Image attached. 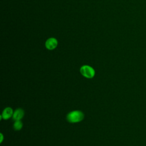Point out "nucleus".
<instances>
[{
  "label": "nucleus",
  "instance_id": "3",
  "mask_svg": "<svg viewBox=\"0 0 146 146\" xmlns=\"http://www.w3.org/2000/svg\"><path fill=\"white\" fill-rule=\"evenodd\" d=\"M58 44V40L54 37L48 38L45 42V47L48 50H54L56 48Z\"/></svg>",
  "mask_w": 146,
  "mask_h": 146
},
{
  "label": "nucleus",
  "instance_id": "7",
  "mask_svg": "<svg viewBox=\"0 0 146 146\" xmlns=\"http://www.w3.org/2000/svg\"><path fill=\"white\" fill-rule=\"evenodd\" d=\"M0 135H1V140H0V142L2 143V141H3V136L2 133H1Z\"/></svg>",
  "mask_w": 146,
  "mask_h": 146
},
{
  "label": "nucleus",
  "instance_id": "5",
  "mask_svg": "<svg viewBox=\"0 0 146 146\" xmlns=\"http://www.w3.org/2000/svg\"><path fill=\"white\" fill-rule=\"evenodd\" d=\"M24 116V111L21 108L17 109L13 113V118L15 120H21Z\"/></svg>",
  "mask_w": 146,
  "mask_h": 146
},
{
  "label": "nucleus",
  "instance_id": "6",
  "mask_svg": "<svg viewBox=\"0 0 146 146\" xmlns=\"http://www.w3.org/2000/svg\"><path fill=\"white\" fill-rule=\"evenodd\" d=\"M22 127H23V124L21 120H15V121L14 123V128L16 131H19L21 129Z\"/></svg>",
  "mask_w": 146,
  "mask_h": 146
},
{
  "label": "nucleus",
  "instance_id": "1",
  "mask_svg": "<svg viewBox=\"0 0 146 146\" xmlns=\"http://www.w3.org/2000/svg\"><path fill=\"white\" fill-rule=\"evenodd\" d=\"M84 118V114L80 111H73L67 115V120L70 123H78Z\"/></svg>",
  "mask_w": 146,
  "mask_h": 146
},
{
  "label": "nucleus",
  "instance_id": "2",
  "mask_svg": "<svg viewBox=\"0 0 146 146\" xmlns=\"http://www.w3.org/2000/svg\"><path fill=\"white\" fill-rule=\"evenodd\" d=\"M80 72L82 75L87 78H92L95 74L94 69L88 65H84L80 68Z\"/></svg>",
  "mask_w": 146,
  "mask_h": 146
},
{
  "label": "nucleus",
  "instance_id": "4",
  "mask_svg": "<svg viewBox=\"0 0 146 146\" xmlns=\"http://www.w3.org/2000/svg\"><path fill=\"white\" fill-rule=\"evenodd\" d=\"M14 113L13 110L10 107H6L5 108L2 112V115L1 116V119L3 118V119H8L10 118L11 116H13Z\"/></svg>",
  "mask_w": 146,
  "mask_h": 146
}]
</instances>
